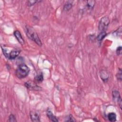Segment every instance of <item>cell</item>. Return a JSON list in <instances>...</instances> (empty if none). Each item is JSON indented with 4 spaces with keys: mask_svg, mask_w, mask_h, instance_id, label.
I'll return each mask as SVG.
<instances>
[{
    "mask_svg": "<svg viewBox=\"0 0 122 122\" xmlns=\"http://www.w3.org/2000/svg\"><path fill=\"white\" fill-rule=\"evenodd\" d=\"M108 119L111 122H115L116 120V115L114 112H111L108 114Z\"/></svg>",
    "mask_w": 122,
    "mask_h": 122,
    "instance_id": "cell-12",
    "label": "cell"
},
{
    "mask_svg": "<svg viewBox=\"0 0 122 122\" xmlns=\"http://www.w3.org/2000/svg\"><path fill=\"white\" fill-rule=\"evenodd\" d=\"M122 53V47L121 46H119L117 48V50H116V53L117 55H120Z\"/></svg>",
    "mask_w": 122,
    "mask_h": 122,
    "instance_id": "cell-20",
    "label": "cell"
},
{
    "mask_svg": "<svg viewBox=\"0 0 122 122\" xmlns=\"http://www.w3.org/2000/svg\"><path fill=\"white\" fill-rule=\"evenodd\" d=\"M25 86L29 90L34 91H39L41 89V87L32 81H27L25 83Z\"/></svg>",
    "mask_w": 122,
    "mask_h": 122,
    "instance_id": "cell-4",
    "label": "cell"
},
{
    "mask_svg": "<svg viewBox=\"0 0 122 122\" xmlns=\"http://www.w3.org/2000/svg\"><path fill=\"white\" fill-rule=\"evenodd\" d=\"M30 117L32 122H40V114L36 111H31L30 112Z\"/></svg>",
    "mask_w": 122,
    "mask_h": 122,
    "instance_id": "cell-5",
    "label": "cell"
},
{
    "mask_svg": "<svg viewBox=\"0 0 122 122\" xmlns=\"http://www.w3.org/2000/svg\"><path fill=\"white\" fill-rule=\"evenodd\" d=\"M14 35L16 38V39L18 40V41L20 44L23 45L24 44V40L23 39L20 32L19 30H15L14 32Z\"/></svg>",
    "mask_w": 122,
    "mask_h": 122,
    "instance_id": "cell-7",
    "label": "cell"
},
{
    "mask_svg": "<svg viewBox=\"0 0 122 122\" xmlns=\"http://www.w3.org/2000/svg\"><path fill=\"white\" fill-rule=\"evenodd\" d=\"M122 34V28L120 27L118 29H117L116 30H115L113 33V35L115 37H119Z\"/></svg>",
    "mask_w": 122,
    "mask_h": 122,
    "instance_id": "cell-15",
    "label": "cell"
},
{
    "mask_svg": "<svg viewBox=\"0 0 122 122\" xmlns=\"http://www.w3.org/2000/svg\"><path fill=\"white\" fill-rule=\"evenodd\" d=\"M34 80L37 82H41L43 80L42 73H40V74L36 75L34 78Z\"/></svg>",
    "mask_w": 122,
    "mask_h": 122,
    "instance_id": "cell-13",
    "label": "cell"
},
{
    "mask_svg": "<svg viewBox=\"0 0 122 122\" xmlns=\"http://www.w3.org/2000/svg\"><path fill=\"white\" fill-rule=\"evenodd\" d=\"M20 51L18 50H12L8 54V58L10 60H13L16 58L20 54Z\"/></svg>",
    "mask_w": 122,
    "mask_h": 122,
    "instance_id": "cell-8",
    "label": "cell"
},
{
    "mask_svg": "<svg viewBox=\"0 0 122 122\" xmlns=\"http://www.w3.org/2000/svg\"><path fill=\"white\" fill-rule=\"evenodd\" d=\"M9 122H16V119L15 116L12 114H11L9 117Z\"/></svg>",
    "mask_w": 122,
    "mask_h": 122,
    "instance_id": "cell-18",
    "label": "cell"
},
{
    "mask_svg": "<svg viewBox=\"0 0 122 122\" xmlns=\"http://www.w3.org/2000/svg\"><path fill=\"white\" fill-rule=\"evenodd\" d=\"M106 35H107V33H106L105 31H102L98 35L97 39L98 41H102L105 37Z\"/></svg>",
    "mask_w": 122,
    "mask_h": 122,
    "instance_id": "cell-14",
    "label": "cell"
},
{
    "mask_svg": "<svg viewBox=\"0 0 122 122\" xmlns=\"http://www.w3.org/2000/svg\"><path fill=\"white\" fill-rule=\"evenodd\" d=\"M100 77L102 80L105 82L108 81L109 78V75L107 72L105 70H102L100 72Z\"/></svg>",
    "mask_w": 122,
    "mask_h": 122,
    "instance_id": "cell-10",
    "label": "cell"
},
{
    "mask_svg": "<svg viewBox=\"0 0 122 122\" xmlns=\"http://www.w3.org/2000/svg\"><path fill=\"white\" fill-rule=\"evenodd\" d=\"M94 0H88L87 1V6L89 9H92L95 5Z\"/></svg>",
    "mask_w": 122,
    "mask_h": 122,
    "instance_id": "cell-16",
    "label": "cell"
},
{
    "mask_svg": "<svg viewBox=\"0 0 122 122\" xmlns=\"http://www.w3.org/2000/svg\"><path fill=\"white\" fill-rule=\"evenodd\" d=\"M30 71L29 68L25 64L19 65L16 70V75L19 79H22L26 77Z\"/></svg>",
    "mask_w": 122,
    "mask_h": 122,
    "instance_id": "cell-2",
    "label": "cell"
},
{
    "mask_svg": "<svg viewBox=\"0 0 122 122\" xmlns=\"http://www.w3.org/2000/svg\"><path fill=\"white\" fill-rule=\"evenodd\" d=\"M66 121H67V122H75V120L74 119L72 116L71 114H70V115L69 116V118L67 120H66Z\"/></svg>",
    "mask_w": 122,
    "mask_h": 122,
    "instance_id": "cell-21",
    "label": "cell"
},
{
    "mask_svg": "<svg viewBox=\"0 0 122 122\" xmlns=\"http://www.w3.org/2000/svg\"><path fill=\"white\" fill-rule=\"evenodd\" d=\"M112 96L114 100H116L117 102H118L119 106L120 108H121L122 106V100L120 97V95L119 93V92L117 91L114 90L112 91Z\"/></svg>",
    "mask_w": 122,
    "mask_h": 122,
    "instance_id": "cell-6",
    "label": "cell"
},
{
    "mask_svg": "<svg viewBox=\"0 0 122 122\" xmlns=\"http://www.w3.org/2000/svg\"><path fill=\"white\" fill-rule=\"evenodd\" d=\"M110 23V20L108 16H104L102 17L99 24V29L101 32L105 31V30L107 29L108 25Z\"/></svg>",
    "mask_w": 122,
    "mask_h": 122,
    "instance_id": "cell-3",
    "label": "cell"
},
{
    "mask_svg": "<svg viewBox=\"0 0 122 122\" xmlns=\"http://www.w3.org/2000/svg\"><path fill=\"white\" fill-rule=\"evenodd\" d=\"M73 1H71V0H69L68 1L66 2V3L65 4L64 7H63V10L65 11H68L72 7L73 5Z\"/></svg>",
    "mask_w": 122,
    "mask_h": 122,
    "instance_id": "cell-11",
    "label": "cell"
},
{
    "mask_svg": "<svg viewBox=\"0 0 122 122\" xmlns=\"http://www.w3.org/2000/svg\"><path fill=\"white\" fill-rule=\"evenodd\" d=\"M46 113H47V115L48 117V118H49L50 120H51V121L52 122H58V120L57 118V117L54 115V114H53V113L50 110H47V112H46Z\"/></svg>",
    "mask_w": 122,
    "mask_h": 122,
    "instance_id": "cell-9",
    "label": "cell"
},
{
    "mask_svg": "<svg viewBox=\"0 0 122 122\" xmlns=\"http://www.w3.org/2000/svg\"><path fill=\"white\" fill-rule=\"evenodd\" d=\"M122 70L119 68V71H118V72L117 73V78L118 80H120V81H121L122 80Z\"/></svg>",
    "mask_w": 122,
    "mask_h": 122,
    "instance_id": "cell-17",
    "label": "cell"
},
{
    "mask_svg": "<svg viewBox=\"0 0 122 122\" xmlns=\"http://www.w3.org/2000/svg\"><path fill=\"white\" fill-rule=\"evenodd\" d=\"M38 0H29L28 1V5L29 6H31L33 5H34V4H35L37 2H38Z\"/></svg>",
    "mask_w": 122,
    "mask_h": 122,
    "instance_id": "cell-19",
    "label": "cell"
},
{
    "mask_svg": "<svg viewBox=\"0 0 122 122\" xmlns=\"http://www.w3.org/2000/svg\"><path fill=\"white\" fill-rule=\"evenodd\" d=\"M26 33L28 37L34 41L37 45L40 46L42 45V43L40 40L37 33L34 31V30L31 27L27 26L26 27Z\"/></svg>",
    "mask_w": 122,
    "mask_h": 122,
    "instance_id": "cell-1",
    "label": "cell"
}]
</instances>
